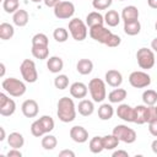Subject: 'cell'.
Segmentation results:
<instances>
[{
	"label": "cell",
	"mask_w": 157,
	"mask_h": 157,
	"mask_svg": "<svg viewBox=\"0 0 157 157\" xmlns=\"http://www.w3.org/2000/svg\"><path fill=\"white\" fill-rule=\"evenodd\" d=\"M15 34V29H13V26L7 23V22H2L0 25V38L2 40H9L13 37Z\"/></svg>",
	"instance_id": "4dcf8cb0"
},
{
	"label": "cell",
	"mask_w": 157,
	"mask_h": 157,
	"mask_svg": "<svg viewBox=\"0 0 157 157\" xmlns=\"http://www.w3.org/2000/svg\"><path fill=\"white\" fill-rule=\"evenodd\" d=\"M147 4L151 9H156L157 10V0H147Z\"/></svg>",
	"instance_id": "bcb514c9"
},
{
	"label": "cell",
	"mask_w": 157,
	"mask_h": 157,
	"mask_svg": "<svg viewBox=\"0 0 157 157\" xmlns=\"http://www.w3.org/2000/svg\"><path fill=\"white\" fill-rule=\"evenodd\" d=\"M76 70L81 75H88L93 70V63L90 59H80L76 64Z\"/></svg>",
	"instance_id": "d4e9b609"
},
{
	"label": "cell",
	"mask_w": 157,
	"mask_h": 157,
	"mask_svg": "<svg viewBox=\"0 0 157 157\" xmlns=\"http://www.w3.org/2000/svg\"><path fill=\"white\" fill-rule=\"evenodd\" d=\"M76 105L72 101V98L69 97H61L58 101V118L63 123H71L76 118Z\"/></svg>",
	"instance_id": "6da1fadb"
},
{
	"label": "cell",
	"mask_w": 157,
	"mask_h": 157,
	"mask_svg": "<svg viewBox=\"0 0 157 157\" xmlns=\"http://www.w3.org/2000/svg\"><path fill=\"white\" fill-rule=\"evenodd\" d=\"M112 31L105 28L104 26H96V27H91L90 28V37L92 39H94L98 43H102L104 45H107L110 36H112Z\"/></svg>",
	"instance_id": "8fae6325"
},
{
	"label": "cell",
	"mask_w": 157,
	"mask_h": 157,
	"mask_svg": "<svg viewBox=\"0 0 157 157\" xmlns=\"http://www.w3.org/2000/svg\"><path fill=\"white\" fill-rule=\"evenodd\" d=\"M59 157H75V152L71 150H63L59 152Z\"/></svg>",
	"instance_id": "7bdbcfd3"
},
{
	"label": "cell",
	"mask_w": 157,
	"mask_h": 157,
	"mask_svg": "<svg viewBox=\"0 0 157 157\" xmlns=\"http://www.w3.org/2000/svg\"><path fill=\"white\" fill-rule=\"evenodd\" d=\"M118 139L119 141H123L125 144H132L136 141V131L131 128H129L128 125H117L114 129H113V132Z\"/></svg>",
	"instance_id": "ba28073f"
},
{
	"label": "cell",
	"mask_w": 157,
	"mask_h": 157,
	"mask_svg": "<svg viewBox=\"0 0 157 157\" xmlns=\"http://www.w3.org/2000/svg\"><path fill=\"white\" fill-rule=\"evenodd\" d=\"M134 123L139 125L148 123V107L146 104L134 107Z\"/></svg>",
	"instance_id": "5bb4252c"
},
{
	"label": "cell",
	"mask_w": 157,
	"mask_h": 157,
	"mask_svg": "<svg viewBox=\"0 0 157 157\" xmlns=\"http://www.w3.org/2000/svg\"><path fill=\"white\" fill-rule=\"evenodd\" d=\"M54 86L58 88V90H65L69 86V77L64 74H59L55 78H54Z\"/></svg>",
	"instance_id": "74e56055"
},
{
	"label": "cell",
	"mask_w": 157,
	"mask_h": 157,
	"mask_svg": "<svg viewBox=\"0 0 157 157\" xmlns=\"http://www.w3.org/2000/svg\"><path fill=\"white\" fill-rule=\"evenodd\" d=\"M102 141H103V146H104V150H114L115 147H118L119 145V139L112 134V135H105V136H102Z\"/></svg>",
	"instance_id": "d6a6232c"
},
{
	"label": "cell",
	"mask_w": 157,
	"mask_h": 157,
	"mask_svg": "<svg viewBox=\"0 0 157 157\" xmlns=\"http://www.w3.org/2000/svg\"><path fill=\"white\" fill-rule=\"evenodd\" d=\"M70 137L77 144H83L88 140V131L81 125H75L70 129Z\"/></svg>",
	"instance_id": "9a60e30c"
},
{
	"label": "cell",
	"mask_w": 157,
	"mask_h": 157,
	"mask_svg": "<svg viewBox=\"0 0 157 157\" xmlns=\"http://www.w3.org/2000/svg\"><path fill=\"white\" fill-rule=\"evenodd\" d=\"M77 112L82 117H90L94 112V104L90 99H81L77 105Z\"/></svg>",
	"instance_id": "44dd1931"
},
{
	"label": "cell",
	"mask_w": 157,
	"mask_h": 157,
	"mask_svg": "<svg viewBox=\"0 0 157 157\" xmlns=\"http://www.w3.org/2000/svg\"><path fill=\"white\" fill-rule=\"evenodd\" d=\"M54 120L50 115H42L39 119L34 120L31 125V132L36 137H42L45 134H49L54 129Z\"/></svg>",
	"instance_id": "7a4b0ae2"
},
{
	"label": "cell",
	"mask_w": 157,
	"mask_h": 157,
	"mask_svg": "<svg viewBox=\"0 0 157 157\" xmlns=\"http://www.w3.org/2000/svg\"><path fill=\"white\" fill-rule=\"evenodd\" d=\"M12 21H13V23H15L16 26H18V27H25V26L28 23V21H29V15H28V12H27L26 10L18 9V10L13 13Z\"/></svg>",
	"instance_id": "603a6c76"
},
{
	"label": "cell",
	"mask_w": 157,
	"mask_h": 157,
	"mask_svg": "<svg viewBox=\"0 0 157 157\" xmlns=\"http://www.w3.org/2000/svg\"><path fill=\"white\" fill-rule=\"evenodd\" d=\"M1 86H2L4 91L6 93H9L10 96H12V97H21V96H23L26 93V90H27L26 85L21 80H18L16 77L5 78L2 81V83H1Z\"/></svg>",
	"instance_id": "3957f363"
},
{
	"label": "cell",
	"mask_w": 157,
	"mask_h": 157,
	"mask_svg": "<svg viewBox=\"0 0 157 157\" xmlns=\"http://www.w3.org/2000/svg\"><path fill=\"white\" fill-rule=\"evenodd\" d=\"M0 67H1L0 76H1V77H4V75H5V64H4V63H1V64H0Z\"/></svg>",
	"instance_id": "f907efd6"
},
{
	"label": "cell",
	"mask_w": 157,
	"mask_h": 157,
	"mask_svg": "<svg viewBox=\"0 0 157 157\" xmlns=\"http://www.w3.org/2000/svg\"><path fill=\"white\" fill-rule=\"evenodd\" d=\"M7 144L11 148H21L25 145V139L23 135L20 132H11L7 136Z\"/></svg>",
	"instance_id": "cb8c5ba5"
},
{
	"label": "cell",
	"mask_w": 157,
	"mask_h": 157,
	"mask_svg": "<svg viewBox=\"0 0 157 157\" xmlns=\"http://www.w3.org/2000/svg\"><path fill=\"white\" fill-rule=\"evenodd\" d=\"M42 147L47 151H50V150H54L58 145V140L54 135H50V134H45L43 137H42Z\"/></svg>",
	"instance_id": "1f68e13d"
},
{
	"label": "cell",
	"mask_w": 157,
	"mask_h": 157,
	"mask_svg": "<svg viewBox=\"0 0 157 157\" xmlns=\"http://www.w3.org/2000/svg\"><path fill=\"white\" fill-rule=\"evenodd\" d=\"M53 37H54V39H55L56 42L64 43V42H66L67 38H69V32H67V29H65V28H63V27H58V28L54 29Z\"/></svg>",
	"instance_id": "8d00e7d4"
},
{
	"label": "cell",
	"mask_w": 157,
	"mask_h": 157,
	"mask_svg": "<svg viewBox=\"0 0 157 157\" xmlns=\"http://www.w3.org/2000/svg\"><path fill=\"white\" fill-rule=\"evenodd\" d=\"M32 45H49V39L44 33H37L32 37Z\"/></svg>",
	"instance_id": "f35d334b"
},
{
	"label": "cell",
	"mask_w": 157,
	"mask_h": 157,
	"mask_svg": "<svg viewBox=\"0 0 157 157\" xmlns=\"http://www.w3.org/2000/svg\"><path fill=\"white\" fill-rule=\"evenodd\" d=\"M112 2L113 0H92V6L96 10H107Z\"/></svg>",
	"instance_id": "ab89813d"
},
{
	"label": "cell",
	"mask_w": 157,
	"mask_h": 157,
	"mask_svg": "<svg viewBox=\"0 0 157 157\" xmlns=\"http://www.w3.org/2000/svg\"><path fill=\"white\" fill-rule=\"evenodd\" d=\"M88 147H90V151H91L92 153H101V152L104 150L102 137H101V136H94V137H92V139L90 140Z\"/></svg>",
	"instance_id": "836d02e7"
},
{
	"label": "cell",
	"mask_w": 157,
	"mask_h": 157,
	"mask_svg": "<svg viewBox=\"0 0 157 157\" xmlns=\"http://www.w3.org/2000/svg\"><path fill=\"white\" fill-rule=\"evenodd\" d=\"M155 28H156V31H157V22L155 23Z\"/></svg>",
	"instance_id": "f5cc1de1"
},
{
	"label": "cell",
	"mask_w": 157,
	"mask_h": 157,
	"mask_svg": "<svg viewBox=\"0 0 157 157\" xmlns=\"http://www.w3.org/2000/svg\"><path fill=\"white\" fill-rule=\"evenodd\" d=\"M20 71H21V75H22V78L26 81V82H29V83H33L37 81L38 78V72H37V67H36V64L33 60L31 59H25L21 65H20Z\"/></svg>",
	"instance_id": "52a82bcc"
},
{
	"label": "cell",
	"mask_w": 157,
	"mask_h": 157,
	"mask_svg": "<svg viewBox=\"0 0 157 157\" xmlns=\"http://www.w3.org/2000/svg\"><path fill=\"white\" fill-rule=\"evenodd\" d=\"M69 32L75 40L82 42L87 37V25L82 20L75 17L69 22Z\"/></svg>",
	"instance_id": "5b68a950"
},
{
	"label": "cell",
	"mask_w": 157,
	"mask_h": 157,
	"mask_svg": "<svg viewBox=\"0 0 157 157\" xmlns=\"http://www.w3.org/2000/svg\"><path fill=\"white\" fill-rule=\"evenodd\" d=\"M136 60L141 69H144V70L152 69L156 63L155 52L148 48H140L136 52Z\"/></svg>",
	"instance_id": "8992f818"
},
{
	"label": "cell",
	"mask_w": 157,
	"mask_h": 157,
	"mask_svg": "<svg viewBox=\"0 0 157 157\" xmlns=\"http://www.w3.org/2000/svg\"><path fill=\"white\" fill-rule=\"evenodd\" d=\"M6 156L7 157H22V152L20 151V148H11Z\"/></svg>",
	"instance_id": "b9f144b4"
},
{
	"label": "cell",
	"mask_w": 157,
	"mask_h": 157,
	"mask_svg": "<svg viewBox=\"0 0 157 157\" xmlns=\"http://www.w3.org/2000/svg\"><path fill=\"white\" fill-rule=\"evenodd\" d=\"M140 31H141V23L139 20L124 22V32L128 36H136L140 33Z\"/></svg>",
	"instance_id": "4316f807"
},
{
	"label": "cell",
	"mask_w": 157,
	"mask_h": 157,
	"mask_svg": "<svg viewBox=\"0 0 157 157\" xmlns=\"http://www.w3.org/2000/svg\"><path fill=\"white\" fill-rule=\"evenodd\" d=\"M87 92H88V87L83 83V82H74L71 86H70V94L74 97V98H77V99H83L86 96H87Z\"/></svg>",
	"instance_id": "e0dca14e"
},
{
	"label": "cell",
	"mask_w": 157,
	"mask_h": 157,
	"mask_svg": "<svg viewBox=\"0 0 157 157\" xmlns=\"http://www.w3.org/2000/svg\"><path fill=\"white\" fill-rule=\"evenodd\" d=\"M151 150H152V152H153V153H156V155H157V139L152 141V144H151Z\"/></svg>",
	"instance_id": "7dc6e473"
},
{
	"label": "cell",
	"mask_w": 157,
	"mask_h": 157,
	"mask_svg": "<svg viewBox=\"0 0 157 157\" xmlns=\"http://www.w3.org/2000/svg\"><path fill=\"white\" fill-rule=\"evenodd\" d=\"M0 131H1V136H0V141H4V140H5V137H6V135H5V129H4L2 126H0Z\"/></svg>",
	"instance_id": "681fc988"
},
{
	"label": "cell",
	"mask_w": 157,
	"mask_h": 157,
	"mask_svg": "<svg viewBox=\"0 0 157 157\" xmlns=\"http://www.w3.org/2000/svg\"><path fill=\"white\" fill-rule=\"evenodd\" d=\"M120 15L115 10H108L104 15V23H107L109 27H115L120 22Z\"/></svg>",
	"instance_id": "f1b7e54d"
},
{
	"label": "cell",
	"mask_w": 157,
	"mask_h": 157,
	"mask_svg": "<svg viewBox=\"0 0 157 157\" xmlns=\"http://www.w3.org/2000/svg\"><path fill=\"white\" fill-rule=\"evenodd\" d=\"M104 23V16H102L98 11H92L87 13L86 16V25L87 27H96V26H103Z\"/></svg>",
	"instance_id": "ffe728a7"
},
{
	"label": "cell",
	"mask_w": 157,
	"mask_h": 157,
	"mask_svg": "<svg viewBox=\"0 0 157 157\" xmlns=\"http://www.w3.org/2000/svg\"><path fill=\"white\" fill-rule=\"evenodd\" d=\"M128 96L126 90L124 88H115L112 92H109L108 94V99L110 103H121Z\"/></svg>",
	"instance_id": "484cf974"
},
{
	"label": "cell",
	"mask_w": 157,
	"mask_h": 157,
	"mask_svg": "<svg viewBox=\"0 0 157 157\" xmlns=\"http://www.w3.org/2000/svg\"><path fill=\"white\" fill-rule=\"evenodd\" d=\"M117 115L124 121L134 123V108L129 104H119L117 108Z\"/></svg>",
	"instance_id": "2e32d148"
},
{
	"label": "cell",
	"mask_w": 157,
	"mask_h": 157,
	"mask_svg": "<svg viewBox=\"0 0 157 157\" xmlns=\"http://www.w3.org/2000/svg\"><path fill=\"white\" fill-rule=\"evenodd\" d=\"M16 110V103L12 98H9L6 93H0V114L2 117H10Z\"/></svg>",
	"instance_id": "7c38bea8"
},
{
	"label": "cell",
	"mask_w": 157,
	"mask_h": 157,
	"mask_svg": "<svg viewBox=\"0 0 157 157\" xmlns=\"http://www.w3.org/2000/svg\"><path fill=\"white\" fill-rule=\"evenodd\" d=\"M112 156L113 157H129V153L126 151H124V150H117V151L113 152Z\"/></svg>",
	"instance_id": "ee69618b"
},
{
	"label": "cell",
	"mask_w": 157,
	"mask_h": 157,
	"mask_svg": "<svg viewBox=\"0 0 157 157\" xmlns=\"http://www.w3.org/2000/svg\"><path fill=\"white\" fill-rule=\"evenodd\" d=\"M20 7V0H4L2 9L7 13H15Z\"/></svg>",
	"instance_id": "d590c367"
},
{
	"label": "cell",
	"mask_w": 157,
	"mask_h": 157,
	"mask_svg": "<svg viewBox=\"0 0 157 157\" xmlns=\"http://www.w3.org/2000/svg\"><path fill=\"white\" fill-rule=\"evenodd\" d=\"M32 55L36 59L44 60L49 56V45H32Z\"/></svg>",
	"instance_id": "83f0119b"
},
{
	"label": "cell",
	"mask_w": 157,
	"mask_h": 157,
	"mask_svg": "<svg viewBox=\"0 0 157 157\" xmlns=\"http://www.w3.org/2000/svg\"><path fill=\"white\" fill-rule=\"evenodd\" d=\"M121 20L124 22H129V21H135V20H139V10L136 6L134 5H129V6H125L121 11V15H120Z\"/></svg>",
	"instance_id": "d6986e66"
},
{
	"label": "cell",
	"mask_w": 157,
	"mask_h": 157,
	"mask_svg": "<svg viewBox=\"0 0 157 157\" xmlns=\"http://www.w3.org/2000/svg\"><path fill=\"white\" fill-rule=\"evenodd\" d=\"M31 1H33V2H40V1H44V0H31Z\"/></svg>",
	"instance_id": "816d5d0a"
},
{
	"label": "cell",
	"mask_w": 157,
	"mask_h": 157,
	"mask_svg": "<svg viewBox=\"0 0 157 157\" xmlns=\"http://www.w3.org/2000/svg\"><path fill=\"white\" fill-rule=\"evenodd\" d=\"M60 1H61V0H44V4H45V6H48V7H55Z\"/></svg>",
	"instance_id": "f6af8a7d"
},
{
	"label": "cell",
	"mask_w": 157,
	"mask_h": 157,
	"mask_svg": "<svg viewBox=\"0 0 157 157\" xmlns=\"http://www.w3.org/2000/svg\"><path fill=\"white\" fill-rule=\"evenodd\" d=\"M129 82L135 88H145V87L150 86L151 77L145 71H132L129 75Z\"/></svg>",
	"instance_id": "30bf717a"
},
{
	"label": "cell",
	"mask_w": 157,
	"mask_h": 157,
	"mask_svg": "<svg viewBox=\"0 0 157 157\" xmlns=\"http://www.w3.org/2000/svg\"><path fill=\"white\" fill-rule=\"evenodd\" d=\"M113 114H114V109H113L112 104L103 103L98 108V118L101 120H109V119H112Z\"/></svg>",
	"instance_id": "f546056e"
},
{
	"label": "cell",
	"mask_w": 157,
	"mask_h": 157,
	"mask_svg": "<svg viewBox=\"0 0 157 157\" xmlns=\"http://www.w3.org/2000/svg\"><path fill=\"white\" fill-rule=\"evenodd\" d=\"M142 102L146 105H155L157 103V91L155 90H146L142 93Z\"/></svg>",
	"instance_id": "e575fe53"
},
{
	"label": "cell",
	"mask_w": 157,
	"mask_h": 157,
	"mask_svg": "<svg viewBox=\"0 0 157 157\" xmlns=\"http://www.w3.org/2000/svg\"><path fill=\"white\" fill-rule=\"evenodd\" d=\"M74 13H75V5L69 0H63L54 7V16L59 20L71 18Z\"/></svg>",
	"instance_id": "9c48e42d"
},
{
	"label": "cell",
	"mask_w": 157,
	"mask_h": 157,
	"mask_svg": "<svg viewBox=\"0 0 157 157\" xmlns=\"http://www.w3.org/2000/svg\"><path fill=\"white\" fill-rule=\"evenodd\" d=\"M151 48H152V50H153V52H156V53H157V37L152 39V42H151Z\"/></svg>",
	"instance_id": "c3c4849f"
},
{
	"label": "cell",
	"mask_w": 157,
	"mask_h": 157,
	"mask_svg": "<svg viewBox=\"0 0 157 157\" xmlns=\"http://www.w3.org/2000/svg\"><path fill=\"white\" fill-rule=\"evenodd\" d=\"M104 78H105V83H108L110 87H119L121 85V82H123L121 74L118 70H114V69L108 70L105 72Z\"/></svg>",
	"instance_id": "ac0fdd59"
},
{
	"label": "cell",
	"mask_w": 157,
	"mask_h": 157,
	"mask_svg": "<svg viewBox=\"0 0 157 157\" xmlns=\"http://www.w3.org/2000/svg\"><path fill=\"white\" fill-rule=\"evenodd\" d=\"M21 110L26 118H36L39 112V105L34 99H26L21 105Z\"/></svg>",
	"instance_id": "4fadbf2b"
},
{
	"label": "cell",
	"mask_w": 157,
	"mask_h": 157,
	"mask_svg": "<svg viewBox=\"0 0 157 157\" xmlns=\"http://www.w3.org/2000/svg\"><path fill=\"white\" fill-rule=\"evenodd\" d=\"M88 91L91 93V97L93 102L101 103L107 97V90H105V82L101 78H92L88 82Z\"/></svg>",
	"instance_id": "277c9868"
},
{
	"label": "cell",
	"mask_w": 157,
	"mask_h": 157,
	"mask_svg": "<svg viewBox=\"0 0 157 157\" xmlns=\"http://www.w3.org/2000/svg\"><path fill=\"white\" fill-rule=\"evenodd\" d=\"M156 107H157V105H156Z\"/></svg>",
	"instance_id": "11a10c76"
},
{
	"label": "cell",
	"mask_w": 157,
	"mask_h": 157,
	"mask_svg": "<svg viewBox=\"0 0 157 157\" xmlns=\"http://www.w3.org/2000/svg\"><path fill=\"white\" fill-rule=\"evenodd\" d=\"M148 131H150V134L152 136L157 137V119H155V120L148 123Z\"/></svg>",
	"instance_id": "60d3db41"
},
{
	"label": "cell",
	"mask_w": 157,
	"mask_h": 157,
	"mask_svg": "<svg viewBox=\"0 0 157 157\" xmlns=\"http://www.w3.org/2000/svg\"><path fill=\"white\" fill-rule=\"evenodd\" d=\"M47 67L53 74H59L64 67V61L60 56H50L47 60Z\"/></svg>",
	"instance_id": "7402d4cb"
},
{
	"label": "cell",
	"mask_w": 157,
	"mask_h": 157,
	"mask_svg": "<svg viewBox=\"0 0 157 157\" xmlns=\"http://www.w3.org/2000/svg\"><path fill=\"white\" fill-rule=\"evenodd\" d=\"M119 1H125V0H119Z\"/></svg>",
	"instance_id": "db71d44e"
}]
</instances>
